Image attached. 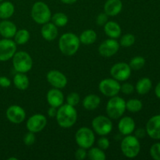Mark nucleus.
<instances>
[{
    "mask_svg": "<svg viewBox=\"0 0 160 160\" xmlns=\"http://www.w3.org/2000/svg\"><path fill=\"white\" fill-rule=\"evenodd\" d=\"M80 42L84 45H92L97 39V34L93 30H85L80 35Z\"/></svg>",
    "mask_w": 160,
    "mask_h": 160,
    "instance_id": "nucleus-27",
    "label": "nucleus"
},
{
    "mask_svg": "<svg viewBox=\"0 0 160 160\" xmlns=\"http://www.w3.org/2000/svg\"><path fill=\"white\" fill-rule=\"evenodd\" d=\"M12 59V65L17 73H28L32 68V58L27 52H16Z\"/></svg>",
    "mask_w": 160,
    "mask_h": 160,
    "instance_id": "nucleus-6",
    "label": "nucleus"
},
{
    "mask_svg": "<svg viewBox=\"0 0 160 160\" xmlns=\"http://www.w3.org/2000/svg\"><path fill=\"white\" fill-rule=\"evenodd\" d=\"M135 42V37L132 34H126L123 35L120 38V45L124 48H128V47L132 46Z\"/></svg>",
    "mask_w": 160,
    "mask_h": 160,
    "instance_id": "nucleus-33",
    "label": "nucleus"
},
{
    "mask_svg": "<svg viewBox=\"0 0 160 160\" xmlns=\"http://www.w3.org/2000/svg\"><path fill=\"white\" fill-rule=\"evenodd\" d=\"M98 88L103 95L111 98L117 95L120 92V84L114 78H106L100 81Z\"/></svg>",
    "mask_w": 160,
    "mask_h": 160,
    "instance_id": "nucleus-9",
    "label": "nucleus"
},
{
    "mask_svg": "<svg viewBox=\"0 0 160 160\" xmlns=\"http://www.w3.org/2000/svg\"><path fill=\"white\" fill-rule=\"evenodd\" d=\"M17 31V26L12 21L3 20L0 22V34L4 38H12L14 37Z\"/></svg>",
    "mask_w": 160,
    "mask_h": 160,
    "instance_id": "nucleus-20",
    "label": "nucleus"
},
{
    "mask_svg": "<svg viewBox=\"0 0 160 160\" xmlns=\"http://www.w3.org/2000/svg\"><path fill=\"white\" fill-rule=\"evenodd\" d=\"M135 122L134 119L130 117H123L120 120L118 123V129L122 135H129L135 130Z\"/></svg>",
    "mask_w": 160,
    "mask_h": 160,
    "instance_id": "nucleus-18",
    "label": "nucleus"
},
{
    "mask_svg": "<svg viewBox=\"0 0 160 160\" xmlns=\"http://www.w3.org/2000/svg\"><path fill=\"white\" fill-rule=\"evenodd\" d=\"M36 137L34 133L28 131L23 137V143L27 145V146H31V145H34L35 143Z\"/></svg>",
    "mask_w": 160,
    "mask_h": 160,
    "instance_id": "nucleus-36",
    "label": "nucleus"
},
{
    "mask_svg": "<svg viewBox=\"0 0 160 160\" xmlns=\"http://www.w3.org/2000/svg\"><path fill=\"white\" fill-rule=\"evenodd\" d=\"M15 7L11 2L5 1L0 4V18L7 20L10 18L14 13Z\"/></svg>",
    "mask_w": 160,
    "mask_h": 160,
    "instance_id": "nucleus-25",
    "label": "nucleus"
},
{
    "mask_svg": "<svg viewBox=\"0 0 160 160\" xmlns=\"http://www.w3.org/2000/svg\"><path fill=\"white\" fill-rule=\"evenodd\" d=\"M120 149L124 156L133 159L138 156L141 151V144L138 138L134 135H126L120 143Z\"/></svg>",
    "mask_w": 160,
    "mask_h": 160,
    "instance_id": "nucleus-3",
    "label": "nucleus"
},
{
    "mask_svg": "<svg viewBox=\"0 0 160 160\" xmlns=\"http://www.w3.org/2000/svg\"><path fill=\"white\" fill-rule=\"evenodd\" d=\"M14 86L20 91H24L28 88L30 84V81L28 77L23 73H16L13 78Z\"/></svg>",
    "mask_w": 160,
    "mask_h": 160,
    "instance_id": "nucleus-24",
    "label": "nucleus"
},
{
    "mask_svg": "<svg viewBox=\"0 0 160 160\" xmlns=\"http://www.w3.org/2000/svg\"><path fill=\"white\" fill-rule=\"evenodd\" d=\"M145 65V59L142 56H135L132 58L131 60L130 61L129 66L131 68V70H141Z\"/></svg>",
    "mask_w": 160,
    "mask_h": 160,
    "instance_id": "nucleus-32",
    "label": "nucleus"
},
{
    "mask_svg": "<svg viewBox=\"0 0 160 160\" xmlns=\"http://www.w3.org/2000/svg\"><path fill=\"white\" fill-rule=\"evenodd\" d=\"M87 157L91 160H105L106 159L104 150L99 148H92V147L89 148Z\"/></svg>",
    "mask_w": 160,
    "mask_h": 160,
    "instance_id": "nucleus-30",
    "label": "nucleus"
},
{
    "mask_svg": "<svg viewBox=\"0 0 160 160\" xmlns=\"http://www.w3.org/2000/svg\"><path fill=\"white\" fill-rule=\"evenodd\" d=\"M104 31L109 38H118L121 35V28L115 21H108L104 25Z\"/></svg>",
    "mask_w": 160,
    "mask_h": 160,
    "instance_id": "nucleus-22",
    "label": "nucleus"
},
{
    "mask_svg": "<svg viewBox=\"0 0 160 160\" xmlns=\"http://www.w3.org/2000/svg\"><path fill=\"white\" fill-rule=\"evenodd\" d=\"M31 17L35 23L43 25L50 21L52 12L46 3L38 1L34 3L31 8Z\"/></svg>",
    "mask_w": 160,
    "mask_h": 160,
    "instance_id": "nucleus-5",
    "label": "nucleus"
},
{
    "mask_svg": "<svg viewBox=\"0 0 160 160\" xmlns=\"http://www.w3.org/2000/svg\"><path fill=\"white\" fill-rule=\"evenodd\" d=\"M150 155L155 160H160V142L155 143L150 148Z\"/></svg>",
    "mask_w": 160,
    "mask_h": 160,
    "instance_id": "nucleus-35",
    "label": "nucleus"
},
{
    "mask_svg": "<svg viewBox=\"0 0 160 160\" xmlns=\"http://www.w3.org/2000/svg\"><path fill=\"white\" fill-rule=\"evenodd\" d=\"M97 144H98V148L102 150L108 149L109 148V145H110L109 140L107 138L105 137V136H101V138L97 142Z\"/></svg>",
    "mask_w": 160,
    "mask_h": 160,
    "instance_id": "nucleus-37",
    "label": "nucleus"
},
{
    "mask_svg": "<svg viewBox=\"0 0 160 160\" xmlns=\"http://www.w3.org/2000/svg\"><path fill=\"white\" fill-rule=\"evenodd\" d=\"M51 20L52 23H54L56 27L62 28L68 23V17L64 12H56L52 16Z\"/></svg>",
    "mask_w": 160,
    "mask_h": 160,
    "instance_id": "nucleus-29",
    "label": "nucleus"
},
{
    "mask_svg": "<svg viewBox=\"0 0 160 160\" xmlns=\"http://www.w3.org/2000/svg\"><path fill=\"white\" fill-rule=\"evenodd\" d=\"M120 43L114 38L103 41L98 47V52L103 57H111L117 54L120 49Z\"/></svg>",
    "mask_w": 160,
    "mask_h": 160,
    "instance_id": "nucleus-13",
    "label": "nucleus"
},
{
    "mask_svg": "<svg viewBox=\"0 0 160 160\" xmlns=\"http://www.w3.org/2000/svg\"><path fill=\"white\" fill-rule=\"evenodd\" d=\"M88 152L85 148L79 147L75 152V158L78 160H84L87 158Z\"/></svg>",
    "mask_w": 160,
    "mask_h": 160,
    "instance_id": "nucleus-39",
    "label": "nucleus"
},
{
    "mask_svg": "<svg viewBox=\"0 0 160 160\" xmlns=\"http://www.w3.org/2000/svg\"><path fill=\"white\" fill-rule=\"evenodd\" d=\"M57 108L53 107V106H50L49 109H48V116L50 117V118H54V117H56V113H57Z\"/></svg>",
    "mask_w": 160,
    "mask_h": 160,
    "instance_id": "nucleus-43",
    "label": "nucleus"
},
{
    "mask_svg": "<svg viewBox=\"0 0 160 160\" xmlns=\"http://www.w3.org/2000/svg\"><path fill=\"white\" fill-rule=\"evenodd\" d=\"M17 52V44L10 38L0 40V61L6 62L12 59Z\"/></svg>",
    "mask_w": 160,
    "mask_h": 160,
    "instance_id": "nucleus-11",
    "label": "nucleus"
},
{
    "mask_svg": "<svg viewBox=\"0 0 160 160\" xmlns=\"http://www.w3.org/2000/svg\"><path fill=\"white\" fill-rule=\"evenodd\" d=\"M47 81L56 88L62 89L67 84V78L65 74L57 70H52L46 75Z\"/></svg>",
    "mask_w": 160,
    "mask_h": 160,
    "instance_id": "nucleus-14",
    "label": "nucleus"
},
{
    "mask_svg": "<svg viewBox=\"0 0 160 160\" xmlns=\"http://www.w3.org/2000/svg\"><path fill=\"white\" fill-rule=\"evenodd\" d=\"M11 85V81L9 80V78H8L7 77L2 76L0 77V87L4 88H9Z\"/></svg>",
    "mask_w": 160,
    "mask_h": 160,
    "instance_id": "nucleus-41",
    "label": "nucleus"
},
{
    "mask_svg": "<svg viewBox=\"0 0 160 160\" xmlns=\"http://www.w3.org/2000/svg\"><path fill=\"white\" fill-rule=\"evenodd\" d=\"M152 87V82L148 78H142L136 84V91L139 95H145L148 93Z\"/></svg>",
    "mask_w": 160,
    "mask_h": 160,
    "instance_id": "nucleus-26",
    "label": "nucleus"
},
{
    "mask_svg": "<svg viewBox=\"0 0 160 160\" xmlns=\"http://www.w3.org/2000/svg\"><path fill=\"white\" fill-rule=\"evenodd\" d=\"M6 117L8 120L14 124H20L23 123L26 118L25 110L20 106L12 105L7 109L6 112Z\"/></svg>",
    "mask_w": 160,
    "mask_h": 160,
    "instance_id": "nucleus-15",
    "label": "nucleus"
},
{
    "mask_svg": "<svg viewBox=\"0 0 160 160\" xmlns=\"http://www.w3.org/2000/svg\"><path fill=\"white\" fill-rule=\"evenodd\" d=\"M81 97L80 95L77 92H71L69 94L67 97V103L70 105L72 106H76L79 104L80 101H81Z\"/></svg>",
    "mask_w": 160,
    "mask_h": 160,
    "instance_id": "nucleus-34",
    "label": "nucleus"
},
{
    "mask_svg": "<svg viewBox=\"0 0 160 160\" xmlns=\"http://www.w3.org/2000/svg\"><path fill=\"white\" fill-rule=\"evenodd\" d=\"M155 94H156V97L160 99V81L158 83L157 85L156 86V88H155Z\"/></svg>",
    "mask_w": 160,
    "mask_h": 160,
    "instance_id": "nucleus-44",
    "label": "nucleus"
},
{
    "mask_svg": "<svg viewBox=\"0 0 160 160\" xmlns=\"http://www.w3.org/2000/svg\"><path fill=\"white\" fill-rule=\"evenodd\" d=\"M58 33L59 31H58L57 27L53 23H49V22L43 24L41 30L42 38L48 42L55 40L57 38Z\"/></svg>",
    "mask_w": 160,
    "mask_h": 160,
    "instance_id": "nucleus-21",
    "label": "nucleus"
},
{
    "mask_svg": "<svg viewBox=\"0 0 160 160\" xmlns=\"http://www.w3.org/2000/svg\"><path fill=\"white\" fill-rule=\"evenodd\" d=\"M110 74L117 81H125L131 77V68L127 62H117L111 67Z\"/></svg>",
    "mask_w": 160,
    "mask_h": 160,
    "instance_id": "nucleus-10",
    "label": "nucleus"
},
{
    "mask_svg": "<svg viewBox=\"0 0 160 160\" xmlns=\"http://www.w3.org/2000/svg\"><path fill=\"white\" fill-rule=\"evenodd\" d=\"M146 133L151 138L160 140V115L151 117L146 123Z\"/></svg>",
    "mask_w": 160,
    "mask_h": 160,
    "instance_id": "nucleus-16",
    "label": "nucleus"
},
{
    "mask_svg": "<svg viewBox=\"0 0 160 160\" xmlns=\"http://www.w3.org/2000/svg\"><path fill=\"white\" fill-rule=\"evenodd\" d=\"M143 107L142 102L139 99L132 98L126 102V109H128L131 112H140Z\"/></svg>",
    "mask_w": 160,
    "mask_h": 160,
    "instance_id": "nucleus-31",
    "label": "nucleus"
},
{
    "mask_svg": "<svg viewBox=\"0 0 160 160\" xmlns=\"http://www.w3.org/2000/svg\"><path fill=\"white\" fill-rule=\"evenodd\" d=\"M75 141L79 147L89 149L95 143V134L92 129L83 127L77 131L75 134Z\"/></svg>",
    "mask_w": 160,
    "mask_h": 160,
    "instance_id": "nucleus-7",
    "label": "nucleus"
},
{
    "mask_svg": "<svg viewBox=\"0 0 160 160\" xmlns=\"http://www.w3.org/2000/svg\"><path fill=\"white\" fill-rule=\"evenodd\" d=\"M56 121L59 127L62 128H70L73 127L78 120V112L74 106L69 104H62L57 109Z\"/></svg>",
    "mask_w": 160,
    "mask_h": 160,
    "instance_id": "nucleus-1",
    "label": "nucleus"
},
{
    "mask_svg": "<svg viewBox=\"0 0 160 160\" xmlns=\"http://www.w3.org/2000/svg\"><path fill=\"white\" fill-rule=\"evenodd\" d=\"M46 99L50 106L59 108L63 104L64 95L60 89L53 88L50 89L47 93Z\"/></svg>",
    "mask_w": 160,
    "mask_h": 160,
    "instance_id": "nucleus-17",
    "label": "nucleus"
},
{
    "mask_svg": "<svg viewBox=\"0 0 160 160\" xmlns=\"http://www.w3.org/2000/svg\"><path fill=\"white\" fill-rule=\"evenodd\" d=\"M108 17H109V16L106 12H101L97 16L96 23L99 26H104L108 22Z\"/></svg>",
    "mask_w": 160,
    "mask_h": 160,
    "instance_id": "nucleus-40",
    "label": "nucleus"
},
{
    "mask_svg": "<svg viewBox=\"0 0 160 160\" xmlns=\"http://www.w3.org/2000/svg\"><path fill=\"white\" fill-rule=\"evenodd\" d=\"M94 131L100 136L109 134L112 130V123L109 117L100 115L95 117L92 122Z\"/></svg>",
    "mask_w": 160,
    "mask_h": 160,
    "instance_id": "nucleus-8",
    "label": "nucleus"
},
{
    "mask_svg": "<svg viewBox=\"0 0 160 160\" xmlns=\"http://www.w3.org/2000/svg\"><path fill=\"white\" fill-rule=\"evenodd\" d=\"M100 103H101V98L98 95H95V94H91V95H87L86 97H84L82 102L83 107L86 110L88 111L96 109L99 106Z\"/></svg>",
    "mask_w": 160,
    "mask_h": 160,
    "instance_id": "nucleus-23",
    "label": "nucleus"
},
{
    "mask_svg": "<svg viewBox=\"0 0 160 160\" xmlns=\"http://www.w3.org/2000/svg\"><path fill=\"white\" fill-rule=\"evenodd\" d=\"M123 9V2L121 0H107L104 5V12L109 17H115L118 15Z\"/></svg>",
    "mask_w": 160,
    "mask_h": 160,
    "instance_id": "nucleus-19",
    "label": "nucleus"
},
{
    "mask_svg": "<svg viewBox=\"0 0 160 160\" xmlns=\"http://www.w3.org/2000/svg\"><path fill=\"white\" fill-rule=\"evenodd\" d=\"M60 1L62 2V3H64V4L71 5V4H73V3L76 2L78 0H60Z\"/></svg>",
    "mask_w": 160,
    "mask_h": 160,
    "instance_id": "nucleus-45",
    "label": "nucleus"
},
{
    "mask_svg": "<svg viewBox=\"0 0 160 160\" xmlns=\"http://www.w3.org/2000/svg\"><path fill=\"white\" fill-rule=\"evenodd\" d=\"M126 111V101L117 95L111 97L106 104V113L110 119L121 118Z\"/></svg>",
    "mask_w": 160,
    "mask_h": 160,
    "instance_id": "nucleus-4",
    "label": "nucleus"
},
{
    "mask_svg": "<svg viewBox=\"0 0 160 160\" xmlns=\"http://www.w3.org/2000/svg\"><path fill=\"white\" fill-rule=\"evenodd\" d=\"M47 125V118L42 114H34L28 120L26 128L28 131L33 133L41 132Z\"/></svg>",
    "mask_w": 160,
    "mask_h": 160,
    "instance_id": "nucleus-12",
    "label": "nucleus"
},
{
    "mask_svg": "<svg viewBox=\"0 0 160 160\" xmlns=\"http://www.w3.org/2000/svg\"><path fill=\"white\" fill-rule=\"evenodd\" d=\"M8 160H17V158H14V157H11V158H9Z\"/></svg>",
    "mask_w": 160,
    "mask_h": 160,
    "instance_id": "nucleus-46",
    "label": "nucleus"
},
{
    "mask_svg": "<svg viewBox=\"0 0 160 160\" xmlns=\"http://www.w3.org/2000/svg\"><path fill=\"white\" fill-rule=\"evenodd\" d=\"M134 91V87L131 83H124L121 85L120 84V92H123L125 95L132 94Z\"/></svg>",
    "mask_w": 160,
    "mask_h": 160,
    "instance_id": "nucleus-38",
    "label": "nucleus"
},
{
    "mask_svg": "<svg viewBox=\"0 0 160 160\" xmlns=\"http://www.w3.org/2000/svg\"><path fill=\"white\" fill-rule=\"evenodd\" d=\"M147 134L146 130L145 128H138L137 130H134V136L138 138H143L145 137V135Z\"/></svg>",
    "mask_w": 160,
    "mask_h": 160,
    "instance_id": "nucleus-42",
    "label": "nucleus"
},
{
    "mask_svg": "<svg viewBox=\"0 0 160 160\" xmlns=\"http://www.w3.org/2000/svg\"><path fill=\"white\" fill-rule=\"evenodd\" d=\"M2 1H3V0H0V2H2Z\"/></svg>",
    "mask_w": 160,
    "mask_h": 160,
    "instance_id": "nucleus-47",
    "label": "nucleus"
},
{
    "mask_svg": "<svg viewBox=\"0 0 160 160\" xmlns=\"http://www.w3.org/2000/svg\"><path fill=\"white\" fill-rule=\"evenodd\" d=\"M31 34L27 29H20L16 32L14 35V42L17 45H24L29 41Z\"/></svg>",
    "mask_w": 160,
    "mask_h": 160,
    "instance_id": "nucleus-28",
    "label": "nucleus"
},
{
    "mask_svg": "<svg viewBox=\"0 0 160 160\" xmlns=\"http://www.w3.org/2000/svg\"><path fill=\"white\" fill-rule=\"evenodd\" d=\"M80 38L71 32L65 33L59 40V48L61 52L67 56H72L78 52L80 48Z\"/></svg>",
    "mask_w": 160,
    "mask_h": 160,
    "instance_id": "nucleus-2",
    "label": "nucleus"
}]
</instances>
